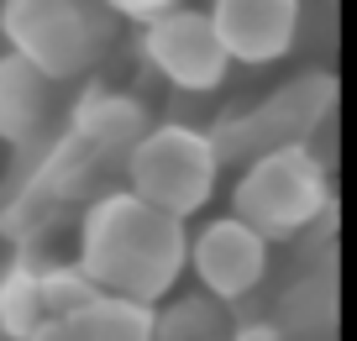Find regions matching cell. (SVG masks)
<instances>
[{"label":"cell","instance_id":"6da1fadb","mask_svg":"<svg viewBox=\"0 0 357 341\" xmlns=\"http://www.w3.org/2000/svg\"><path fill=\"white\" fill-rule=\"evenodd\" d=\"M184 220L153 210L147 199L105 195L84 210L79 226V268L100 294H121L137 305H158L184 273Z\"/></svg>","mask_w":357,"mask_h":341},{"label":"cell","instance_id":"7a4b0ae2","mask_svg":"<svg viewBox=\"0 0 357 341\" xmlns=\"http://www.w3.org/2000/svg\"><path fill=\"white\" fill-rule=\"evenodd\" d=\"M326 205H331V184H326L321 158L305 142H279L252 153V163L236 179V195H231V215L247 220L268 242L300 236L305 226H315L326 215Z\"/></svg>","mask_w":357,"mask_h":341},{"label":"cell","instance_id":"3957f363","mask_svg":"<svg viewBox=\"0 0 357 341\" xmlns=\"http://www.w3.org/2000/svg\"><path fill=\"white\" fill-rule=\"evenodd\" d=\"M116 11L105 0H6V37L47 79H74L111 47Z\"/></svg>","mask_w":357,"mask_h":341},{"label":"cell","instance_id":"277c9868","mask_svg":"<svg viewBox=\"0 0 357 341\" xmlns=\"http://www.w3.org/2000/svg\"><path fill=\"white\" fill-rule=\"evenodd\" d=\"M126 174H132V195L147 199L163 215H195L211 199L215 174H221V153L205 132L195 126H153L132 142L126 153Z\"/></svg>","mask_w":357,"mask_h":341},{"label":"cell","instance_id":"5b68a950","mask_svg":"<svg viewBox=\"0 0 357 341\" xmlns=\"http://www.w3.org/2000/svg\"><path fill=\"white\" fill-rule=\"evenodd\" d=\"M142 58L174 89H190V95L221 89L226 74H231V58H226L211 16L195 11V6H184V0L142 22Z\"/></svg>","mask_w":357,"mask_h":341},{"label":"cell","instance_id":"8992f818","mask_svg":"<svg viewBox=\"0 0 357 341\" xmlns=\"http://www.w3.org/2000/svg\"><path fill=\"white\" fill-rule=\"evenodd\" d=\"M184 263L195 268V278L211 299H247L268 273V236H257L236 215H221L190 236Z\"/></svg>","mask_w":357,"mask_h":341},{"label":"cell","instance_id":"52a82bcc","mask_svg":"<svg viewBox=\"0 0 357 341\" xmlns=\"http://www.w3.org/2000/svg\"><path fill=\"white\" fill-rule=\"evenodd\" d=\"M211 26L231 63H279L300 37V0H215Z\"/></svg>","mask_w":357,"mask_h":341},{"label":"cell","instance_id":"ba28073f","mask_svg":"<svg viewBox=\"0 0 357 341\" xmlns=\"http://www.w3.org/2000/svg\"><path fill=\"white\" fill-rule=\"evenodd\" d=\"M26 341H153V305L121 294H89L63 315H43Z\"/></svg>","mask_w":357,"mask_h":341},{"label":"cell","instance_id":"9c48e42d","mask_svg":"<svg viewBox=\"0 0 357 341\" xmlns=\"http://www.w3.org/2000/svg\"><path fill=\"white\" fill-rule=\"evenodd\" d=\"M53 79L32 68L22 53L0 58V142H32L37 126L47 121Z\"/></svg>","mask_w":357,"mask_h":341},{"label":"cell","instance_id":"30bf717a","mask_svg":"<svg viewBox=\"0 0 357 341\" xmlns=\"http://www.w3.org/2000/svg\"><path fill=\"white\" fill-rule=\"evenodd\" d=\"M43 294H37V273L32 268H16L6 284H0V341H26L43 326Z\"/></svg>","mask_w":357,"mask_h":341},{"label":"cell","instance_id":"8fae6325","mask_svg":"<svg viewBox=\"0 0 357 341\" xmlns=\"http://www.w3.org/2000/svg\"><path fill=\"white\" fill-rule=\"evenodd\" d=\"M84 132L95 137V142H105V147H116V142L132 147L137 137H142V110H137L132 100H116V95L89 100L84 105Z\"/></svg>","mask_w":357,"mask_h":341},{"label":"cell","instance_id":"7c38bea8","mask_svg":"<svg viewBox=\"0 0 357 341\" xmlns=\"http://www.w3.org/2000/svg\"><path fill=\"white\" fill-rule=\"evenodd\" d=\"M153 341H226V331L205 299H190V305H174L163 320H153Z\"/></svg>","mask_w":357,"mask_h":341},{"label":"cell","instance_id":"4fadbf2b","mask_svg":"<svg viewBox=\"0 0 357 341\" xmlns=\"http://www.w3.org/2000/svg\"><path fill=\"white\" fill-rule=\"evenodd\" d=\"M37 294H43L47 315H63V310L84 305V299L100 294V289L84 278V268H79V263H58V268H47V273H37Z\"/></svg>","mask_w":357,"mask_h":341},{"label":"cell","instance_id":"5bb4252c","mask_svg":"<svg viewBox=\"0 0 357 341\" xmlns=\"http://www.w3.org/2000/svg\"><path fill=\"white\" fill-rule=\"evenodd\" d=\"M116 16H132V22H147V16L168 11V6H178V0H105Z\"/></svg>","mask_w":357,"mask_h":341},{"label":"cell","instance_id":"9a60e30c","mask_svg":"<svg viewBox=\"0 0 357 341\" xmlns=\"http://www.w3.org/2000/svg\"><path fill=\"white\" fill-rule=\"evenodd\" d=\"M226 341H284L279 326H268V320H252V326H236Z\"/></svg>","mask_w":357,"mask_h":341}]
</instances>
